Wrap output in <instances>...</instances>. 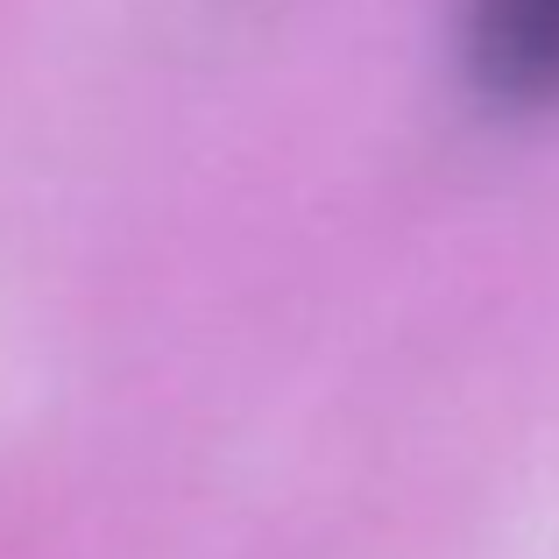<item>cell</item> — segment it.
<instances>
[{
    "label": "cell",
    "mask_w": 559,
    "mask_h": 559,
    "mask_svg": "<svg viewBox=\"0 0 559 559\" xmlns=\"http://www.w3.org/2000/svg\"><path fill=\"white\" fill-rule=\"evenodd\" d=\"M467 71L496 107H559V0H467Z\"/></svg>",
    "instance_id": "cell-1"
}]
</instances>
